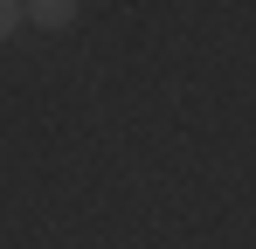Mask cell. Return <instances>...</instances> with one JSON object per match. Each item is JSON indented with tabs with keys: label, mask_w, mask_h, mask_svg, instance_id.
<instances>
[{
	"label": "cell",
	"mask_w": 256,
	"mask_h": 249,
	"mask_svg": "<svg viewBox=\"0 0 256 249\" xmlns=\"http://www.w3.org/2000/svg\"><path fill=\"white\" fill-rule=\"evenodd\" d=\"M14 21H21V7H7V0H0V35H14Z\"/></svg>",
	"instance_id": "cell-2"
},
{
	"label": "cell",
	"mask_w": 256,
	"mask_h": 249,
	"mask_svg": "<svg viewBox=\"0 0 256 249\" xmlns=\"http://www.w3.org/2000/svg\"><path fill=\"white\" fill-rule=\"evenodd\" d=\"M21 14H35L42 28H70V21H76V7H70V0H42V7H21Z\"/></svg>",
	"instance_id": "cell-1"
}]
</instances>
